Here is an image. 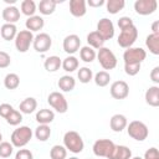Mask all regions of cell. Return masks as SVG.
Returning <instances> with one entry per match:
<instances>
[{
	"mask_svg": "<svg viewBox=\"0 0 159 159\" xmlns=\"http://www.w3.org/2000/svg\"><path fill=\"white\" fill-rule=\"evenodd\" d=\"M63 147L70 150L71 153L73 154H78L83 150L84 148V143H83V139L82 137L75 132V130H68L63 135Z\"/></svg>",
	"mask_w": 159,
	"mask_h": 159,
	"instance_id": "6da1fadb",
	"label": "cell"
},
{
	"mask_svg": "<svg viewBox=\"0 0 159 159\" xmlns=\"http://www.w3.org/2000/svg\"><path fill=\"white\" fill-rule=\"evenodd\" d=\"M34 133H32V129L27 125H21L19 128H16L12 133H11V144L16 148H22L25 147L32 138Z\"/></svg>",
	"mask_w": 159,
	"mask_h": 159,
	"instance_id": "7a4b0ae2",
	"label": "cell"
},
{
	"mask_svg": "<svg viewBox=\"0 0 159 159\" xmlns=\"http://www.w3.org/2000/svg\"><path fill=\"white\" fill-rule=\"evenodd\" d=\"M127 132L130 138L138 142H143L149 135V129L145 123L140 120H132L129 124H127Z\"/></svg>",
	"mask_w": 159,
	"mask_h": 159,
	"instance_id": "3957f363",
	"label": "cell"
},
{
	"mask_svg": "<svg viewBox=\"0 0 159 159\" xmlns=\"http://www.w3.org/2000/svg\"><path fill=\"white\" fill-rule=\"evenodd\" d=\"M92 149H93V153L96 157L112 159L114 149H116V144L109 139H97L93 143Z\"/></svg>",
	"mask_w": 159,
	"mask_h": 159,
	"instance_id": "277c9868",
	"label": "cell"
},
{
	"mask_svg": "<svg viewBox=\"0 0 159 159\" xmlns=\"http://www.w3.org/2000/svg\"><path fill=\"white\" fill-rule=\"evenodd\" d=\"M137 37H138V30H137L135 25H133L130 27L120 30V34H119V36L117 39V43L122 48L127 50V48L133 46V43L137 41Z\"/></svg>",
	"mask_w": 159,
	"mask_h": 159,
	"instance_id": "5b68a950",
	"label": "cell"
},
{
	"mask_svg": "<svg viewBox=\"0 0 159 159\" xmlns=\"http://www.w3.org/2000/svg\"><path fill=\"white\" fill-rule=\"evenodd\" d=\"M96 57L98 58V62L103 70H113L117 66V57L108 47H101Z\"/></svg>",
	"mask_w": 159,
	"mask_h": 159,
	"instance_id": "8992f818",
	"label": "cell"
},
{
	"mask_svg": "<svg viewBox=\"0 0 159 159\" xmlns=\"http://www.w3.org/2000/svg\"><path fill=\"white\" fill-rule=\"evenodd\" d=\"M34 37L35 36L29 30H21V31H19L17 35H16V37H15V40H14L15 41L16 50L19 52H21V53H25L30 48V46H31V43L34 41Z\"/></svg>",
	"mask_w": 159,
	"mask_h": 159,
	"instance_id": "52a82bcc",
	"label": "cell"
},
{
	"mask_svg": "<svg viewBox=\"0 0 159 159\" xmlns=\"http://www.w3.org/2000/svg\"><path fill=\"white\" fill-rule=\"evenodd\" d=\"M47 102L58 113H66L68 109L67 99L61 92H51L47 97Z\"/></svg>",
	"mask_w": 159,
	"mask_h": 159,
	"instance_id": "ba28073f",
	"label": "cell"
},
{
	"mask_svg": "<svg viewBox=\"0 0 159 159\" xmlns=\"http://www.w3.org/2000/svg\"><path fill=\"white\" fill-rule=\"evenodd\" d=\"M147 52L142 47H129L123 53L124 63H140L145 60Z\"/></svg>",
	"mask_w": 159,
	"mask_h": 159,
	"instance_id": "9c48e42d",
	"label": "cell"
},
{
	"mask_svg": "<svg viewBox=\"0 0 159 159\" xmlns=\"http://www.w3.org/2000/svg\"><path fill=\"white\" fill-rule=\"evenodd\" d=\"M32 46L35 48L36 52H40V53H45L47 52L51 46H52V39L48 34L46 32H41L39 35H36L34 37V41H32Z\"/></svg>",
	"mask_w": 159,
	"mask_h": 159,
	"instance_id": "30bf717a",
	"label": "cell"
},
{
	"mask_svg": "<svg viewBox=\"0 0 159 159\" xmlns=\"http://www.w3.org/2000/svg\"><path fill=\"white\" fill-rule=\"evenodd\" d=\"M157 7H158L157 0H137L134 2L135 12L138 15H142V16L152 15L153 12H155Z\"/></svg>",
	"mask_w": 159,
	"mask_h": 159,
	"instance_id": "8fae6325",
	"label": "cell"
},
{
	"mask_svg": "<svg viewBox=\"0 0 159 159\" xmlns=\"http://www.w3.org/2000/svg\"><path fill=\"white\" fill-rule=\"evenodd\" d=\"M96 31L101 35V37L104 41H107L114 36V25H113L112 20L103 17L97 22V30Z\"/></svg>",
	"mask_w": 159,
	"mask_h": 159,
	"instance_id": "7c38bea8",
	"label": "cell"
},
{
	"mask_svg": "<svg viewBox=\"0 0 159 159\" xmlns=\"http://www.w3.org/2000/svg\"><path fill=\"white\" fill-rule=\"evenodd\" d=\"M109 92L114 99H124L129 94V86L125 81H114L111 84Z\"/></svg>",
	"mask_w": 159,
	"mask_h": 159,
	"instance_id": "4fadbf2b",
	"label": "cell"
},
{
	"mask_svg": "<svg viewBox=\"0 0 159 159\" xmlns=\"http://www.w3.org/2000/svg\"><path fill=\"white\" fill-rule=\"evenodd\" d=\"M63 51L66 53H68V56H72L73 53H76L80 47H81V40H80V36H77L76 34H71V35H67L65 39H63Z\"/></svg>",
	"mask_w": 159,
	"mask_h": 159,
	"instance_id": "5bb4252c",
	"label": "cell"
},
{
	"mask_svg": "<svg viewBox=\"0 0 159 159\" xmlns=\"http://www.w3.org/2000/svg\"><path fill=\"white\" fill-rule=\"evenodd\" d=\"M1 16H2L5 24H15L20 20V10L16 6L10 5L2 10Z\"/></svg>",
	"mask_w": 159,
	"mask_h": 159,
	"instance_id": "9a60e30c",
	"label": "cell"
},
{
	"mask_svg": "<svg viewBox=\"0 0 159 159\" xmlns=\"http://www.w3.org/2000/svg\"><path fill=\"white\" fill-rule=\"evenodd\" d=\"M127 124H128V120H127V117L123 116V114H114L112 116L111 120H109V127L113 132H117V133H120L123 129L127 128Z\"/></svg>",
	"mask_w": 159,
	"mask_h": 159,
	"instance_id": "2e32d148",
	"label": "cell"
},
{
	"mask_svg": "<svg viewBox=\"0 0 159 159\" xmlns=\"http://www.w3.org/2000/svg\"><path fill=\"white\" fill-rule=\"evenodd\" d=\"M86 1L84 0H71L70 1V12L75 17H82L87 12L86 7Z\"/></svg>",
	"mask_w": 159,
	"mask_h": 159,
	"instance_id": "e0dca14e",
	"label": "cell"
},
{
	"mask_svg": "<svg viewBox=\"0 0 159 159\" xmlns=\"http://www.w3.org/2000/svg\"><path fill=\"white\" fill-rule=\"evenodd\" d=\"M145 102L150 107H158L159 106V86H150L145 91Z\"/></svg>",
	"mask_w": 159,
	"mask_h": 159,
	"instance_id": "ac0fdd59",
	"label": "cell"
},
{
	"mask_svg": "<svg viewBox=\"0 0 159 159\" xmlns=\"http://www.w3.org/2000/svg\"><path fill=\"white\" fill-rule=\"evenodd\" d=\"M35 119L37 120L39 124H50L55 119V112L52 109L42 108V109H40V111L36 112Z\"/></svg>",
	"mask_w": 159,
	"mask_h": 159,
	"instance_id": "d6986e66",
	"label": "cell"
},
{
	"mask_svg": "<svg viewBox=\"0 0 159 159\" xmlns=\"http://www.w3.org/2000/svg\"><path fill=\"white\" fill-rule=\"evenodd\" d=\"M45 25V20L39 16V15H34L31 17H27L26 22H25V26H26V30H29L30 32H35V31H40Z\"/></svg>",
	"mask_w": 159,
	"mask_h": 159,
	"instance_id": "ffe728a7",
	"label": "cell"
},
{
	"mask_svg": "<svg viewBox=\"0 0 159 159\" xmlns=\"http://www.w3.org/2000/svg\"><path fill=\"white\" fill-rule=\"evenodd\" d=\"M0 35L5 41L15 40L17 35V27L15 24H4L0 29Z\"/></svg>",
	"mask_w": 159,
	"mask_h": 159,
	"instance_id": "44dd1931",
	"label": "cell"
},
{
	"mask_svg": "<svg viewBox=\"0 0 159 159\" xmlns=\"http://www.w3.org/2000/svg\"><path fill=\"white\" fill-rule=\"evenodd\" d=\"M145 46L154 56L159 55V34H150L145 37Z\"/></svg>",
	"mask_w": 159,
	"mask_h": 159,
	"instance_id": "7402d4cb",
	"label": "cell"
},
{
	"mask_svg": "<svg viewBox=\"0 0 159 159\" xmlns=\"http://www.w3.org/2000/svg\"><path fill=\"white\" fill-rule=\"evenodd\" d=\"M36 108H37V101L34 97L25 98L19 106V109L22 114H31L36 111Z\"/></svg>",
	"mask_w": 159,
	"mask_h": 159,
	"instance_id": "603a6c76",
	"label": "cell"
},
{
	"mask_svg": "<svg viewBox=\"0 0 159 159\" xmlns=\"http://www.w3.org/2000/svg\"><path fill=\"white\" fill-rule=\"evenodd\" d=\"M57 86H58V88H60L62 92H71V91H73V88H75V86H76V80H75L72 76L65 75V76H62V77L58 80Z\"/></svg>",
	"mask_w": 159,
	"mask_h": 159,
	"instance_id": "cb8c5ba5",
	"label": "cell"
},
{
	"mask_svg": "<svg viewBox=\"0 0 159 159\" xmlns=\"http://www.w3.org/2000/svg\"><path fill=\"white\" fill-rule=\"evenodd\" d=\"M87 46L92 47L93 50H99L101 47H103L104 40L101 37V35L97 31H92L87 35Z\"/></svg>",
	"mask_w": 159,
	"mask_h": 159,
	"instance_id": "d4e9b609",
	"label": "cell"
},
{
	"mask_svg": "<svg viewBox=\"0 0 159 159\" xmlns=\"http://www.w3.org/2000/svg\"><path fill=\"white\" fill-rule=\"evenodd\" d=\"M61 65H62V61H61V58H60L58 56H50V57H47V58L45 60L43 67H45V70H46L47 72L53 73V72H56L57 70H60Z\"/></svg>",
	"mask_w": 159,
	"mask_h": 159,
	"instance_id": "484cf974",
	"label": "cell"
},
{
	"mask_svg": "<svg viewBox=\"0 0 159 159\" xmlns=\"http://www.w3.org/2000/svg\"><path fill=\"white\" fill-rule=\"evenodd\" d=\"M35 137L40 142H46L51 137V128L48 124H39L35 129Z\"/></svg>",
	"mask_w": 159,
	"mask_h": 159,
	"instance_id": "4316f807",
	"label": "cell"
},
{
	"mask_svg": "<svg viewBox=\"0 0 159 159\" xmlns=\"http://www.w3.org/2000/svg\"><path fill=\"white\" fill-rule=\"evenodd\" d=\"M56 5L55 0H41L39 2V11L42 15H51L55 12Z\"/></svg>",
	"mask_w": 159,
	"mask_h": 159,
	"instance_id": "83f0119b",
	"label": "cell"
},
{
	"mask_svg": "<svg viewBox=\"0 0 159 159\" xmlns=\"http://www.w3.org/2000/svg\"><path fill=\"white\" fill-rule=\"evenodd\" d=\"M125 6V1L124 0H107L106 1V7L107 11L112 15L118 14L120 10H123V7Z\"/></svg>",
	"mask_w": 159,
	"mask_h": 159,
	"instance_id": "f1b7e54d",
	"label": "cell"
},
{
	"mask_svg": "<svg viewBox=\"0 0 159 159\" xmlns=\"http://www.w3.org/2000/svg\"><path fill=\"white\" fill-rule=\"evenodd\" d=\"M96 56H97L96 51H94L92 47H89V46H83V47L80 48V57H81V60H82L83 62H86V63L93 62L94 58H96Z\"/></svg>",
	"mask_w": 159,
	"mask_h": 159,
	"instance_id": "f546056e",
	"label": "cell"
},
{
	"mask_svg": "<svg viewBox=\"0 0 159 159\" xmlns=\"http://www.w3.org/2000/svg\"><path fill=\"white\" fill-rule=\"evenodd\" d=\"M61 66H62V68H63L66 72H73V71L78 70L80 62H78V58L72 55V56H67L66 58H63Z\"/></svg>",
	"mask_w": 159,
	"mask_h": 159,
	"instance_id": "4dcf8cb0",
	"label": "cell"
},
{
	"mask_svg": "<svg viewBox=\"0 0 159 159\" xmlns=\"http://www.w3.org/2000/svg\"><path fill=\"white\" fill-rule=\"evenodd\" d=\"M4 86L6 89H16L20 86V77L16 73H7L4 78Z\"/></svg>",
	"mask_w": 159,
	"mask_h": 159,
	"instance_id": "1f68e13d",
	"label": "cell"
},
{
	"mask_svg": "<svg viewBox=\"0 0 159 159\" xmlns=\"http://www.w3.org/2000/svg\"><path fill=\"white\" fill-rule=\"evenodd\" d=\"M20 9H21V14L26 15L27 17H31V16L35 15L37 6H36V4H35L34 0H24L21 2Z\"/></svg>",
	"mask_w": 159,
	"mask_h": 159,
	"instance_id": "d6a6232c",
	"label": "cell"
},
{
	"mask_svg": "<svg viewBox=\"0 0 159 159\" xmlns=\"http://www.w3.org/2000/svg\"><path fill=\"white\" fill-rule=\"evenodd\" d=\"M132 150L125 145H116L112 159H130Z\"/></svg>",
	"mask_w": 159,
	"mask_h": 159,
	"instance_id": "836d02e7",
	"label": "cell"
},
{
	"mask_svg": "<svg viewBox=\"0 0 159 159\" xmlns=\"http://www.w3.org/2000/svg\"><path fill=\"white\" fill-rule=\"evenodd\" d=\"M93 81L94 83L98 86V87H106L109 84V81H111V75L107 72V71H99L94 75L93 77Z\"/></svg>",
	"mask_w": 159,
	"mask_h": 159,
	"instance_id": "e575fe53",
	"label": "cell"
},
{
	"mask_svg": "<svg viewBox=\"0 0 159 159\" xmlns=\"http://www.w3.org/2000/svg\"><path fill=\"white\" fill-rule=\"evenodd\" d=\"M50 157H51V159H66L67 158V149L63 145L56 144L51 148Z\"/></svg>",
	"mask_w": 159,
	"mask_h": 159,
	"instance_id": "d590c367",
	"label": "cell"
},
{
	"mask_svg": "<svg viewBox=\"0 0 159 159\" xmlns=\"http://www.w3.org/2000/svg\"><path fill=\"white\" fill-rule=\"evenodd\" d=\"M77 77L81 83H88L89 81L93 80V72L88 67H81L77 72Z\"/></svg>",
	"mask_w": 159,
	"mask_h": 159,
	"instance_id": "8d00e7d4",
	"label": "cell"
},
{
	"mask_svg": "<svg viewBox=\"0 0 159 159\" xmlns=\"http://www.w3.org/2000/svg\"><path fill=\"white\" fill-rule=\"evenodd\" d=\"M6 122H7V124H10V125H19V124L22 122V113H21L20 111L14 109V111L9 114V117L6 118Z\"/></svg>",
	"mask_w": 159,
	"mask_h": 159,
	"instance_id": "74e56055",
	"label": "cell"
},
{
	"mask_svg": "<svg viewBox=\"0 0 159 159\" xmlns=\"http://www.w3.org/2000/svg\"><path fill=\"white\" fill-rule=\"evenodd\" d=\"M14 152V145L9 142H1L0 143V157L1 158H9Z\"/></svg>",
	"mask_w": 159,
	"mask_h": 159,
	"instance_id": "f35d334b",
	"label": "cell"
},
{
	"mask_svg": "<svg viewBox=\"0 0 159 159\" xmlns=\"http://www.w3.org/2000/svg\"><path fill=\"white\" fill-rule=\"evenodd\" d=\"M140 71V63H124V72L128 76H135Z\"/></svg>",
	"mask_w": 159,
	"mask_h": 159,
	"instance_id": "ab89813d",
	"label": "cell"
},
{
	"mask_svg": "<svg viewBox=\"0 0 159 159\" xmlns=\"http://www.w3.org/2000/svg\"><path fill=\"white\" fill-rule=\"evenodd\" d=\"M117 25H118V27H119L120 30H123V29H127V27L133 26L134 22H133V20H132L129 16H122V17H119Z\"/></svg>",
	"mask_w": 159,
	"mask_h": 159,
	"instance_id": "60d3db41",
	"label": "cell"
},
{
	"mask_svg": "<svg viewBox=\"0 0 159 159\" xmlns=\"http://www.w3.org/2000/svg\"><path fill=\"white\" fill-rule=\"evenodd\" d=\"M11 63V57L7 52L0 51V68H6Z\"/></svg>",
	"mask_w": 159,
	"mask_h": 159,
	"instance_id": "b9f144b4",
	"label": "cell"
},
{
	"mask_svg": "<svg viewBox=\"0 0 159 159\" xmlns=\"http://www.w3.org/2000/svg\"><path fill=\"white\" fill-rule=\"evenodd\" d=\"M14 111V107L11 106V104H9V103H2V104H0V117H2V118H7L9 117V114L11 113Z\"/></svg>",
	"mask_w": 159,
	"mask_h": 159,
	"instance_id": "7bdbcfd3",
	"label": "cell"
},
{
	"mask_svg": "<svg viewBox=\"0 0 159 159\" xmlns=\"http://www.w3.org/2000/svg\"><path fill=\"white\" fill-rule=\"evenodd\" d=\"M15 159H34V155L29 149H19L15 154Z\"/></svg>",
	"mask_w": 159,
	"mask_h": 159,
	"instance_id": "ee69618b",
	"label": "cell"
},
{
	"mask_svg": "<svg viewBox=\"0 0 159 159\" xmlns=\"http://www.w3.org/2000/svg\"><path fill=\"white\" fill-rule=\"evenodd\" d=\"M143 159H159V153L158 149L155 147L149 148L145 153H144V158Z\"/></svg>",
	"mask_w": 159,
	"mask_h": 159,
	"instance_id": "f6af8a7d",
	"label": "cell"
},
{
	"mask_svg": "<svg viewBox=\"0 0 159 159\" xmlns=\"http://www.w3.org/2000/svg\"><path fill=\"white\" fill-rule=\"evenodd\" d=\"M150 80L157 84H159V66H155L150 72Z\"/></svg>",
	"mask_w": 159,
	"mask_h": 159,
	"instance_id": "bcb514c9",
	"label": "cell"
},
{
	"mask_svg": "<svg viewBox=\"0 0 159 159\" xmlns=\"http://www.w3.org/2000/svg\"><path fill=\"white\" fill-rule=\"evenodd\" d=\"M86 4H88L91 7H99V6L104 5L106 1L104 0H88Z\"/></svg>",
	"mask_w": 159,
	"mask_h": 159,
	"instance_id": "7dc6e473",
	"label": "cell"
},
{
	"mask_svg": "<svg viewBox=\"0 0 159 159\" xmlns=\"http://www.w3.org/2000/svg\"><path fill=\"white\" fill-rule=\"evenodd\" d=\"M152 30H153L152 34H159V21H154V22H153Z\"/></svg>",
	"mask_w": 159,
	"mask_h": 159,
	"instance_id": "c3c4849f",
	"label": "cell"
},
{
	"mask_svg": "<svg viewBox=\"0 0 159 159\" xmlns=\"http://www.w3.org/2000/svg\"><path fill=\"white\" fill-rule=\"evenodd\" d=\"M15 1L16 0H5V2H7V4H15Z\"/></svg>",
	"mask_w": 159,
	"mask_h": 159,
	"instance_id": "681fc988",
	"label": "cell"
},
{
	"mask_svg": "<svg viewBox=\"0 0 159 159\" xmlns=\"http://www.w3.org/2000/svg\"><path fill=\"white\" fill-rule=\"evenodd\" d=\"M130 159H143V158H140V157H132Z\"/></svg>",
	"mask_w": 159,
	"mask_h": 159,
	"instance_id": "f907efd6",
	"label": "cell"
},
{
	"mask_svg": "<svg viewBox=\"0 0 159 159\" xmlns=\"http://www.w3.org/2000/svg\"><path fill=\"white\" fill-rule=\"evenodd\" d=\"M1 142H2V134L0 133V143H1Z\"/></svg>",
	"mask_w": 159,
	"mask_h": 159,
	"instance_id": "816d5d0a",
	"label": "cell"
},
{
	"mask_svg": "<svg viewBox=\"0 0 159 159\" xmlns=\"http://www.w3.org/2000/svg\"><path fill=\"white\" fill-rule=\"evenodd\" d=\"M68 159H78L77 157H71V158H68Z\"/></svg>",
	"mask_w": 159,
	"mask_h": 159,
	"instance_id": "f5cc1de1",
	"label": "cell"
}]
</instances>
